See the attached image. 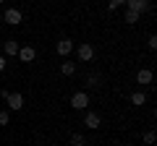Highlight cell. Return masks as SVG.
<instances>
[{"label":"cell","instance_id":"1","mask_svg":"<svg viewBox=\"0 0 157 146\" xmlns=\"http://www.w3.org/2000/svg\"><path fill=\"white\" fill-rule=\"evenodd\" d=\"M3 21H6L8 26H18V24L24 21V13L18 11V8H6V13H3Z\"/></svg>","mask_w":157,"mask_h":146},{"label":"cell","instance_id":"2","mask_svg":"<svg viewBox=\"0 0 157 146\" xmlns=\"http://www.w3.org/2000/svg\"><path fill=\"white\" fill-rule=\"evenodd\" d=\"M126 8L141 16L144 11H152V3H149V0H126Z\"/></svg>","mask_w":157,"mask_h":146},{"label":"cell","instance_id":"3","mask_svg":"<svg viewBox=\"0 0 157 146\" xmlns=\"http://www.w3.org/2000/svg\"><path fill=\"white\" fill-rule=\"evenodd\" d=\"M71 107L73 110H86V107H89V94H86V91H76V94L71 97Z\"/></svg>","mask_w":157,"mask_h":146},{"label":"cell","instance_id":"4","mask_svg":"<svg viewBox=\"0 0 157 146\" xmlns=\"http://www.w3.org/2000/svg\"><path fill=\"white\" fill-rule=\"evenodd\" d=\"M6 102H8V110H13V112L24 110V94H21V91H11Z\"/></svg>","mask_w":157,"mask_h":146},{"label":"cell","instance_id":"5","mask_svg":"<svg viewBox=\"0 0 157 146\" xmlns=\"http://www.w3.org/2000/svg\"><path fill=\"white\" fill-rule=\"evenodd\" d=\"M73 47H76V45H73V39H68V37H63V39H58L55 50H58V55H60V57H68V55L73 52Z\"/></svg>","mask_w":157,"mask_h":146},{"label":"cell","instance_id":"6","mask_svg":"<svg viewBox=\"0 0 157 146\" xmlns=\"http://www.w3.org/2000/svg\"><path fill=\"white\" fill-rule=\"evenodd\" d=\"M84 125H86L89 130H97V128L102 125V118H100V112H92V110H89V112L84 115Z\"/></svg>","mask_w":157,"mask_h":146},{"label":"cell","instance_id":"7","mask_svg":"<svg viewBox=\"0 0 157 146\" xmlns=\"http://www.w3.org/2000/svg\"><path fill=\"white\" fill-rule=\"evenodd\" d=\"M92 57H94V47H92L89 42H81V45H78V60L89 63Z\"/></svg>","mask_w":157,"mask_h":146},{"label":"cell","instance_id":"8","mask_svg":"<svg viewBox=\"0 0 157 146\" xmlns=\"http://www.w3.org/2000/svg\"><path fill=\"white\" fill-rule=\"evenodd\" d=\"M18 50H21V45H18L16 39H6V42H3V52H6V57H16Z\"/></svg>","mask_w":157,"mask_h":146},{"label":"cell","instance_id":"9","mask_svg":"<svg viewBox=\"0 0 157 146\" xmlns=\"http://www.w3.org/2000/svg\"><path fill=\"white\" fill-rule=\"evenodd\" d=\"M16 57H18V60H21V63H32L34 57H37V50L26 45V47H21V50H18V55H16Z\"/></svg>","mask_w":157,"mask_h":146},{"label":"cell","instance_id":"10","mask_svg":"<svg viewBox=\"0 0 157 146\" xmlns=\"http://www.w3.org/2000/svg\"><path fill=\"white\" fill-rule=\"evenodd\" d=\"M152 81H155V73H152L149 68H141V71L136 73V84L144 86V84H152Z\"/></svg>","mask_w":157,"mask_h":146},{"label":"cell","instance_id":"11","mask_svg":"<svg viewBox=\"0 0 157 146\" xmlns=\"http://www.w3.org/2000/svg\"><path fill=\"white\" fill-rule=\"evenodd\" d=\"M60 73L63 76H73V73H76V63L73 60H63L60 63Z\"/></svg>","mask_w":157,"mask_h":146},{"label":"cell","instance_id":"12","mask_svg":"<svg viewBox=\"0 0 157 146\" xmlns=\"http://www.w3.org/2000/svg\"><path fill=\"white\" fill-rule=\"evenodd\" d=\"M123 21L134 26V24H139V21H141V16H139V13H134V11H128V8H126V13H123Z\"/></svg>","mask_w":157,"mask_h":146},{"label":"cell","instance_id":"13","mask_svg":"<svg viewBox=\"0 0 157 146\" xmlns=\"http://www.w3.org/2000/svg\"><path fill=\"white\" fill-rule=\"evenodd\" d=\"M131 104H136V107L147 104V94L144 91H134V94H131Z\"/></svg>","mask_w":157,"mask_h":146},{"label":"cell","instance_id":"14","mask_svg":"<svg viewBox=\"0 0 157 146\" xmlns=\"http://www.w3.org/2000/svg\"><path fill=\"white\" fill-rule=\"evenodd\" d=\"M141 138H144L147 146H152V144L157 141V133H155V130H144V136H141Z\"/></svg>","mask_w":157,"mask_h":146},{"label":"cell","instance_id":"15","mask_svg":"<svg viewBox=\"0 0 157 146\" xmlns=\"http://www.w3.org/2000/svg\"><path fill=\"white\" fill-rule=\"evenodd\" d=\"M86 86H92V89L100 86V76H97V73H89V76H86Z\"/></svg>","mask_w":157,"mask_h":146},{"label":"cell","instance_id":"16","mask_svg":"<svg viewBox=\"0 0 157 146\" xmlns=\"http://www.w3.org/2000/svg\"><path fill=\"white\" fill-rule=\"evenodd\" d=\"M71 144H73V146H84V144H86V138H84L81 133H73V136H71Z\"/></svg>","mask_w":157,"mask_h":146},{"label":"cell","instance_id":"17","mask_svg":"<svg viewBox=\"0 0 157 146\" xmlns=\"http://www.w3.org/2000/svg\"><path fill=\"white\" fill-rule=\"evenodd\" d=\"M121 5H126V0H107V8L110 11H118Z\"/></svg>","mask_w":157,"mask_h":146},{"label":"cell","instance_id":"18","mask_svg":"<svg viewBox=\"0 0 157 146\" xmlns=\"http://www.w3.org/2000/svg\"><path fill=\"white\" fill-rule=\"evenodd\" d=\"M11 123V112L8 110H0V125H8Z\"/></svg>","mask_w":157,"mask_h":146},{"label":"cell","instance_id":"19","mask_svg":"<svg viewBox=\"0 0 157 146\" xmlns=\"http://www.w3.org/2000/svg\"><path fill=\"white\" fill-rule=\"evenodd\" d=\"M147 45H149V50H157V37H155V34L147 37Z\"/></svg>","mask_w":157,"mask_h":146},{"label":"cell","instance_id":"20","mask_svg":"<svg viewBox=\"0 0 157 146\" xmlns=\"http://www.w3.org/2000/svg\"><path fill=\"white\" fill-rule=\"evenodd\" d=\"M6 65H8V60H6V55H0V73L6 71Z\"/></svg>","mask_w":157,"mask_h":146},{"label":"cell","instance_id":"21","mask_svg":"<svg viewBox=\"0 0 157 146\" xmlns=\"http://www.w3.org/2000/svg\"><path fill=\"white\" fill-rule=\"evenodd\" d=\"M42 146H50V144H42Z\"/></svg>","mask_w":157,"mask_h":146},{"label":"cell","instance_id":"22","mask_svg":"<svg viewBox=\"0 0 157 146\" xmlns=\"http://www.w3.org/2000/svg\"><path fill=\"white\" fill-rule=\"evenodd\" d=\"M0 3H3V0H0Z\"/></svg>","mask_w":157,"mask_h":146}]
</instances>
